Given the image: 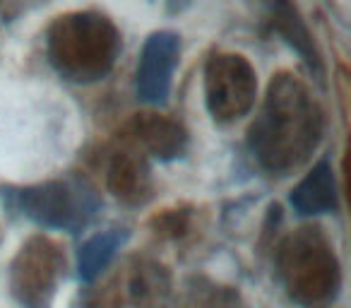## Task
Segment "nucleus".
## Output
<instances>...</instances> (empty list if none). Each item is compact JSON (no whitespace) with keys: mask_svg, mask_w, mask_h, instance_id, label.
Wrapping results in <instances>:
<instances>
[{"mask_svg":"<svg viewBox=\"0 0 351 308\" xmlns=\"http://www.w3.org/2000/svg\"><path fill=\"white\" fill-rule=\"evenodd\" d=\"M317 132L320 126L313 104L296 84L291 87L282 80L277 87L272 84L267 111L263 113L258 128H253V147H258L267 167L279 169L282 159L291 164L293 154L306 157V152L315 147Z\"/></svg>","mask_w":351,"mask_h":308,"instance_id":"nucleus-1","label":"nucleus"},{"mask_svg":"<svg viewBox=\"0 0 351 308\" xmlns=\"http://www.w3.org/2000/svg\"><path fill=\"white\" fill-rule=\"evenodd\" d=\"M82 39L80 41L75 32L73 17H65L56 25L51 34V56L53 63L60 68V73L77 75L80 56L82 58V80H94L106 73V68L113 63L116 54V32L104 17L82 15Z\"/></svg>","mask_w":351,"mask_h":308,"instance_id":"nucleus-2","label":"nucleus"},{"mask_svg":"<svg viewBox=\"0 0 351 308\" xmlns=\"http://www.w3.org/2000/svg\"><path fill=\"white\" fill-rule=\"evenodd\" d=\"M15 205L25 217L51 229L77 231L97 210L92 193L82 186L51 181L41 186L22 188L15 193Z\"/></svg>","mask_w":351,"mask_h":308,"instance_id":"nucleus-3","label":"nucleus"},{"mask_svg":"<svg viewBox=\"0 0 351 308\" xmlns=\"http://www.w3.org/2000/svg\"><path fill=\"white\" fill-rule=\"evenodd\" d=\"M255 97V75L241 56H215L207 68V104L215 118L231 121L245 113Z\"/></svg>","mask_w":351,"mask_h":308,"instance_id":"nucleus-4","label":"nucleus"},{"mask_svg":"<svg viewBox=\"0 0 351 308\" xmlns=\"http://www.w3.org/2000/svg\"><path fill=\"white\" fill-rule=\"evenodd\" d=\"M181 39L173 32H156L147 39L137 65V97L147 104L166 102L178 63Z\"/></svg>","mask_w":351,"mask_h":308,"instance_id":"nucleus-5","label":"nucleus"},{"mask_svg":"<svg viewBox=\"0 0 351 308\" xmlns=\"http://www.w3.org/2000/svg\"><path fill=\"white\" fill-rule=\"evenodd\" d=\"M291 205L298 215H322L337 207V181L330 162H320L291 191Z\"/></svg>","mask_w":351,"mask_h":308,"instance_id":"nucleus-6","label":"nucleus"},{"mask_svg":"<svg viewBox=\"0 0 351 308\" xmlns=\"http://www.w3.org/2000/svg\"><path fill=\"white\" fill-rule=\"evenodd\" d=\"M274 25L282 32V36L303 56L311 70H320V58H317V51L313 46V39L308 34L306 25L298 17L296 8H291L289 0H274Z\"/></svg>","mask_w":351,"mask_h":308,"instance_id":"nucleus-7","label":"nucleus"},{"mask_svg":"<svg viewBox=\"0 0 351 308\" xmlns=\"http://www.w3.org/2000/svg\"><path fill=\"white\" fill-rule=\"evenodd\" d=\"M118 246H121V236H118L116 231H104V234L92 236V239L80 248V255H77L80 279L92 282V279L111 263Z\"/></svg>","mask_w":351,"mask_h":308,"instance_id":"nucleus-8","label":"nucleus"}]
</instances>
